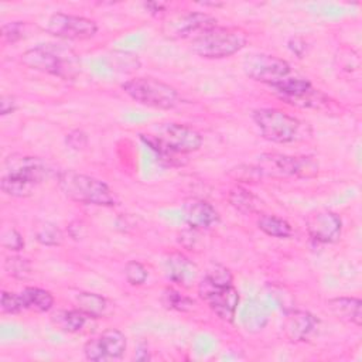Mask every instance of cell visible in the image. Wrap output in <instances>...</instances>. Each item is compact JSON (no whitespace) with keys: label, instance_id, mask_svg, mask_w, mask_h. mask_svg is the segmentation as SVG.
I'll return each mask as SVG.
<instances>
[{"label":"cell","instance_id":"6da1fadb","mask_svg":"<svg viewBox=\"0 0 362 362\" xmlns=\"http://www.w3.org/2000/svg\"><path fill=\"white\" fill-rule=\"evenodd\" d=\"M20 61L30 69L65 81L75 79L81 74L79 55L61 44H40L24 51Z\"/></svg>","mask_w":362,"mask_h":362},{"label":"cell","instance_id":"7a4b0ae2","mask_svg":"<svg viewBox=\"0 0 362 362\" xmlns=\"http://www.w3.org/2000/svg\"><path fill=\"white\" fill-rule=\"evenodd\" d=\"M57 184L68 199L79 204L96 206H115L117 204L116 195L106 182L86 174L72 170L61 171L57 175Z\"/></svg>","mask_w":362,"mask_h":362},{"label":"cell","instance_id":"3957f363","mask_svg":"<svg viewBox=\"0 0 362 362\" xmlns=\"http://www.w3.org/2000/svg\"><path fill=\"white\" fill-rule=\"evenodd\" d=\"M247 44V33L238 27H219L192 40L191 49L205 59H222L239 52Z\"/></svg>","mask_w":362,"mask_h":362},{"label":"cell","instance_id":"277c9868","mask_svg":"<svg viewBox=\"0 0 362 362\" xmlns=\"http://www.w3.org/2000/svg\"><path fill=\"white\" fill-rule=\"evenodd\" d=\"M252 120L263 139L273 143H291L297 140L303 130V122L297 117L274 107L256 109Z\"/></svg>","mask_w":362,"mask_h":362},{"label":"cell","instance_id":"5b68a950","mask_svg":"<svg viewBox=\"0 0 362 362\" xmlns=\"http://www.w3.org/2000/svg\"><path fill=\"white\" fill-rule=\"evenodd\" d=\"M123 92L133 100L154 109L168 110L178 102V92L174 86L154 78H133L122 83Z\"/></svg>","mask_w":362,"mask_h":362},{"label":"cell","instance_id":"8992f818","mask_svg":"<svg viewBox=\"0 0 362 362\" xmlns=\"http://www.w3.org/2000/svg\"><path fill=\"white\" fill-rule=\"evenodd\" d=\"M263 175L273 177H314L318 173V163L308 156L291 157L284 154H262L259 164Z\"/></svg>","mask_w":362,"mask_h":362},{"label":"cell","instance_id":"52a82bcc","mask_svg":"<svg viewBox=\"0 0 362 362\" xmlns=\"http://www.w3.org/2000/svg\"><path fill=\"white\" fill-rule=\"evenodd\" d=\"M215 25H218L216 18L208 13L185 11L170 17L163 24L161 31L170 40H194Z\"/></svg>","mask_w":362,"mask_h":362},{"label":"cell","instance_id":"ba28073f","mask_svg":"<svg viewBox=\"0 0 362 362\" xmlns=\"http://www.w3.org/2000/svg\"><path fill=\"white\" fill-rule=\"evenodd\" d=\"M44 30L57 38L83 41L98 33V24L83 16L54 13L47 18Z\"/></svg>","mask_w":362,"mask_h":362},{"label":"cell","instance_id":"9c48e42d","mask_svg":"<svg viewBox=\"0 0 362 362\" xmlns=\"http://www.w3.org/2000/svg\"><path fill=\"white\" fill-rule=\"evenodd\" d=\"M199 297L209 305V308L223 321L232 322L235 320L239 304V293L233 284L218 286L202 277L198 283Z\"/></svg>","mask_w":362,"mask_h":362},{"label":"cell","instance_id":"30bf717a","mask_svg":"<svg viewBox=\"0 0 362 362\" xmlns=\"http://www.w3.org/2000/svg\"><path fill=\"white\" fill-rule=\"evenodd\" d=\"M242 68L246 76L267 85L279 82L290 74V64L286 59L260 52L247 55L242 62Z\"/></svg>","mask_w":362,"mask_h":362},{"label":"cell","instance_id":"8fae6325","mask_svg":"<svg viewBox=\"0 0 362 362\" xmlns=\"http://www.w3.org/2000/svg\"><path fill=\"white\" fill-rule=\"evenodd\" d=\"M154 136L171 151L181 156L197 151L202 146L201 133L187 124L161 123L156 127Z\"/></svg>","mask_w":362,"mask_h":362},{"label":"cell","instance_id":"7c38bea8","mask_svg":"<svg viewBox=\"0 0 362 362\" xmlns=\"http://www.w3.org/2000/svg\"><path fill=\"white\" fill-rule=\"evenodd\" d=\"M273 92L284 102L303 107H317L322 95L315 90L308 79L283 78L279 82L269 85Z\"/></svg>","mask_w":362,"mask_h":362},{"label":"cell","instance_id":"4fadbf2b","mask_svg":"<svg viewBox=\"0 0 362 362\" xmlns=\"http://www.w3.org/2000/svg\"><path fill=\"white\" fill-rule=\"evenodd\" d=\"M51 173L48 164L34 156H23V154H11L4 161V171L3 174L13 175L28 182L38 185L42 182Z\"/></svg>","mask_w":362,"mask_h":362},{"label":"cell","instance_id":"5bb4252c","mask_svg":"<svg viewBox=\"0 0 362 362\" xmlns=\"http://www.w3.org/2000/svg\"><path fill=\"white\" fill-rule=\"evenodd\" d=\"M305 228L313 240L318 243H334L341 238L342 221L335 212L321 209L307 216Z\"/></svg>","mask_w":362,"mask_h":362},{"label":"cell","instance_id":"9a60e30c","mask_svg":"<svg viewBox=\"0 0 362 362\" xmlns=\"http://www.w3.org/2000/svg\"><path fill=\"white\" fill-rule=\"evenodd\" d=\"M164 274L165 277L185 288L192 287L198 279L197 264L182 253H170L164 259Z\"/></svg>","mask_w":362,"mask_h":362},{"label":"cell","instance_id":"2e32d148","mask_svg":"<svg viewBox=\"0 0 362 362\" xmlns=\"http://www.w3.org/2000/svg\"><path fill=\"white\" fill-rule=\"evenodd\" d=\"M181 215L184 222L197 230L209 229L219 222L218 211L204 199H191L182 205Z\"/></svg>","mask_w":362,"mask_h":362},{"label":"cell","instance_id":"e0dca14e","mask_svg":"<svg viewBox=\"0 0 362 362\" xmlns=\"http://www.w3.org/2000/svg\"><path fill=\"white\" fill-rule=\"evenodd\" d=\"M317 325L315 317L303 310H290L286 314L283 322V331L288 341L301 342L305 341Z\"/></svg>","mask_w":362,"mask_h":362},{"label":"cell","instance_id":"ac0fdd59","mask_svg":"<svg viewBox=\"0 0 362 362\" xmlns=\"http://www.w3.org/2000/svg\"><path fill=\"white\" fill-rule=\"evenodd\" d=\"M328 310L341 321L361 327L362 301L356 297H335L327 301Z\"/></svg>","mask_w":362,"mask_h":362},{"label":"cell","instance_id":"d6986e66","mask_svg":"<svg viewBox=\"0 0 362 362\" xmlns=\"http://www.w3.org/2000/svg\"><path fill=\"white\" fill-rule=\"evenodd\" d=\"M242 324L247 332L256 334L260 332L267 321H269V311L267 307L259 300H250L242 310Z\"/></svg>","mask_w":362,"mask_h":362},{"label":"cell","instance_id":"ffe728a7","mask_svg":"<svg viewBox=\"0 0 362 362\" xmlns=\"http://www.w3.org/2000/svg\"><path fill=\"white\" fill-rule=\"evenodd\" d=\"M18 296L24 310L47 313L54 305V296L48 290L40 287H25Z\"/></svg>","mask_w":362,"mask_h":362},{"label":"cell","instance_id":"44dd1931","mask_svg":"<svg viewBox=\"0 0 362 362\" xmlns=\"http://www.w3.org/2000/svg\"><path fill=\"white\" fill-rule=\"evenodd\" d=\"M228 202L232 208L243 215L260 212L263 204L260 198L243 187H233L228 194Z\"/></svg>","mask_w":362,"mask_h":362},{"label":"cell","instance_id":"7402d4cb","mask_svg":"<svg viewBox=\"0 0 362 362\" xmlns=\"http://www.w3.org/2000/svg\"><path fill=\"white\" fill-rule=\"evenodd\" d=\"M86 318L85 313L78 310H59L51 315V322L61 331L78 332L83 328Z\"/></svg>","mask_w":362,"mask_h":362},{"label":"cell","instance_id":"603a6c76","mask_svg":"<svg viewBox=\"0 0 362 362\" xmlns=\"http://www.w3.org/2000/svg\"><path fill=\"white\" fill-rule=\"evenodd\" d=\"M99 341L102 345V349L106 355V358H113V359H119L123 356L126 346H127V341L126 337L122 331L116 329V328H107L105 329L100 335H99Z\"/></svg>","mask_w":362,"mask_h":362},{"label":"cell","instance_id":"cb8c5ba5","mask_svg":"<svg viewBox=\"0 0 362 362\" xmlns=\"http://www.w3.org/2000/svg\"><path fill=\"white\" fill-rule=\"evenodd\" d=\"M140 140L154 153L157 160L167 167H175L184 164L180 158L182 157L181 154H177L171 151L168 147H165L154 134H143L140 133Z\"/></svg>","mask_w":362,"mask_h":362},{"label":"cell","instance_id":"d4e9b609","mask_svg":"<svg viewBox=\"0 0 362 362\" xmlns=\"http://www.w3.org/2000/svg\"><path fill=\"white\" fill-rule=\"evenodd\" d=\"M257 228L272 238L284 239V238H290L293 235L291 225L286 219L276 216V215L262 214L257 219Z\"/></svg>","mask_w":362,"mask_h":362},{"label":"cell","instance_id":"484cf974","mask_svg":"<svg viewBox=\"0 0 362 362\" xmlns=\"http://www.w3.org/2000/svg\"><path fill=\"white\" fill-rule=\"evenodd\" d=\"M75 303L78 308L85 313L89 318H99L106 313L107 303L105 297L96 294V293H89V291H81L78 293Z\"/></svg>","mask_w":362,"mask_h":362},{"label":"cell","instance_id":"4316f807","mask_svg":"<svg viewBox=\"0 0 362 362\" xmlns=\"http://www.w3.org/2000/svg\"><path fill=\"white\" fill-rule=\"evenodd\" d=\"M34 238L44 246H59L64 242L62 230L52 222L38 221L34 226Z\"/></svg>","mask_w":362,"mask_h":362},{"label":"cell","instance_id":"83f0119b","mask_svg":"<svg viewBox=\"0 0 362 362\" xmlns=\"http://www.w3.org/2000/svg\"><path fill=\"white\" fill-rule=\"evenodd\" d=\"M35 184L28 182L25 180L13 177V175H7L3 174L1 180H0V188L4 194L10 195V197H16V198H25L30 197L34 189H35Z\"/></svg>","mask_w":362,"mask_h":362},{"label":"cell","instance_id":"f1b7e54d","mask_svg":"<svg viewBox=\"0 0 362 362\" xmlns=\"http://www.w3.org/2000/svg\"><path fill=\"white\" fill-rule=\"evenodd\" d=\"M161 303L168 310H175V311H182V313L192 310L195 305L189 297L181 294L180 291H177L173 287H165L163 290Z\"/></svg>","mask_w":362,"mask_h":362},{"label":"cell","instance_id":"f546056e","mask_svg":"<svg viewBox=\"0 0 362 362\" xmlns=\"http://www.w3.org/2000/svg\"><path fill=\"white\" fill-rule=\"evenodd\" d=\"M6 272L16 279H27L31 274V264L21 256H8L4 260Z\"/></svg>","mask_w":362,"mask_h":362},{"label":"cell","instance_id":"4dcf8cb0","mask_svg":"<svg viewBox=\"0 0 362 362\" xmlns=\"http://www.w3.org/2000/svg\"><path fill=\"white\" fill-rule=\"evenodd\" d=\"M124 276L132 286H141L147 280L148 273H147V269L140 262L130 260L124 266Z\"/></svg>","mask_w":362,"mask_h":362},{"label":"cell","instance_id":"1f68e13d","mask_svg":"<svg viewBox=\"0 0 362 362\" xmlns=\"http://www.w3.org/2000/svg\"><path fill=\"white\" fill-rule=\"evenodd\" d=\"M204 277L208 279L211 283L218 284V286H228V284H232V281H233L230 270L226 269L222 264H212L206 270Z\"/></svg>","mask_w":362,"mask_h":362},{"label":"cell","instance_id":"d6a6232c","mask_svg":"<svg viewBox=\"0 0 362 362\" xmlns=\"http://www.w3.org/2000/svg\"><path fill=\"white\" fill-rule=\"evenodd\" d=\"M1 246L11 252H18L24 247V239L18 230L14 228L6 229L1 233Z\"/></svg>","mask_w":362,"mask_h":362},{"label":"cell","instance_id":"836d02e7","mask_svg":"<svg viewBox=\"0 0 362 362\" xmlns=\"http://www.w3.org/2000/svg\"><path fill=\"white\" fill-rule=\"evenodd\" d=\"M0 307H1V311L4 314H17L21 310H24L23 304H21V300H20V296L14 294V293H10V291H1Z\"/></svg>","mask_w":362,"mask_h":362},{"label":"cell","instance_id":"e575fe53","mask_svg":"<svg viewBox=\"0 0 362 362\" xmlns=\"http://www.w3.org/2000/svg\"><path fill=\"white\" fill-rule=\"evenodd\" d=\"M24 35V23L23 21H11L1 25V37L4 41L14 44L20 41Z\"/></svg>","mask_w":362,"mask_h":362},{"label":"cell","instance_id":"d590c367","mask_svg":"<svg viewBox=\"0 0 362 362\" xmlns=\"http://www.w3.org/2000/svg\"><path fill=\"white\" fill-rule=\"evenodd\" d=\"M83 355L88 361H93V362H102V361H106V355L102 349V345H100V341H99V337L98 338H92L89 341L85 342L83 345Z\"/></svg>","mask_w":362,"mask_h":362},{"label":"cell","instance_id":"8d00e7d4","mask_svg":"<svg viewBox=\"0 0 362 362\" xmlns=\"http://www.w3.org/2000/svg\"><path fill=\"white\" fill-rule=\"evenodd\" d=\"M230 173H236L235 178L245 182H255L263 177L260 168L257 165H239L233 168Z\"/></svg>","mask_w":362,"mask_h":362},{"label":"cell","instance_id":"74e56055","mask_svg":"<svg viewBox=\"0 0 362 362\" xmlns=\"http://www.w3.org/2000/svg\"><path fill=\"white\" fill-rule=\"evenodd\" d=\"M65 143L69 148H72L75 151H79V150H83L88 146V136H86L85 132H82L79 129H75V130H71L65 136Z\"/></svg>","mask_w":362,"mask_h":362},{"label":"cell","instance_id":"f35d334b","mask_svg":"<svg viewBox=\"0 0 362 362\" xmlns=\"http://www.w3.org/2000/svg\"><path fill=\"white\" fill-rule=\"evenodd\" d=\"M17 109V102L16 98L11 95H1L0 98V115L6 116L13 113Z\"/></svg>","mask_w":362,"mask_h":362},{"label":"cell","instance_id":"ab89813d","mask_svg":"<svg viewBox=\"0 0 362 362\" xmlns=\"http://www.w3.org/2000/svg\"><path fill=\"white\" fill-rule=\"evenodd\" d=\"M288 48L296 54V55H298V57H301L303 55V52L305 51V42L301 40V38H291L290 41H288Z\"/></svg>","mask_w":362,"mask_h":362},{"label":"cell","instance_id":"60d3db41","mask_svg":"<svg viewBox=\"0 0 362 362\" xmlns=\"http://www.w3.org/2000/svg\"><path fill=\"white\" fill-rule=\"evenodd\" d=\"M144 7L151 13V14H160L165 10V6L163 3H157V1H148L144 3Z\"/></svg>","mask_w":362,"mask_h":362},{"label":"cell","instance_id":"b9f144b4","mask_svg":"<svg viewBox=\"0 0 362 362\" xmlns=\"http://www.w3.org/2000/svg\"><path fill=\"white\" fill-rule=\"evenodd\" d=\"M134 359L136 361H148L150 359V354L147 351V346H140L139 351H136V355H134Z\"/></svg>","mask_w":362,"mask_h":362}]
</instances>
